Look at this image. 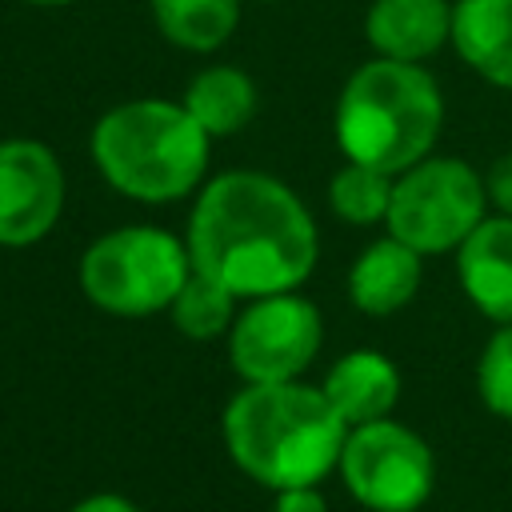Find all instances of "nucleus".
Masks as SVG:
<instances>
[{
    "label": "nucleus",
    "instance_id": "obj_3",
    "mask_svg": "<svg viewBox=\"0 0 512 512\" xmlns=\"http://www.w3.org/2000/svg\"><path fill=\"white\" fill-rule=\"evenodd\" d=\"M88 152L112 192L136 204H172L204 188L212 140L180 100L140 96L92 124Z\"/></svg>",
    "mask_w": 512,
    "mask_h": 512
},
{
    "label": "nucleus",
    "instance_id": "obj_8",
    "mask_svg": "<svg viewBox=\"0 0 512 512\" xmlns=\"http://www.w3.org/2000/svg\"><path fill=\"white\" fill-rule=\"evenodd\" d=\"M228 364L244 384L300 380L324 344V316L300 292L248 300L228 328Z\"/></svg>",
    "mask_w": 512,
    "mask_h": 512
},
{
    "label": "nucleus",
    "instance_id": "obj_18",
    "mask_svg": "<svg viewBox=\"0 0 512 512\" xmlns=\"http://www.w3.org/2000/svg\"><path fill=\"white\" fill-rule=\"evenodd\" d=\"M392 180L388 172L380 168H368V164H356V160H344L332 180H328V208L352 224V228H368V224H384L388 216V204H392Z\"/></svg>",
    "mask_w": 512,
    "mask_h": 512
},
{
    "label": "nucleus",
    "instance_id": "obj_14",
    "mask_svg": "<svg viewBox=\"0 0 512 512\" xmlns=\"http://www.w3.org/2000/svg\"><path fill=\"white\" fill-rule=\"evenodd\" d=\"M448 44L480 80L512 92V0H456Z\"/></svg>",
    "mask_w": 512,
    "mask_h": 512
},
{
    "label": "nucleus",
    "instance_id": "obj_20",
    "mask_svg": "<svg viewBox=\"0 0 512 512\" xmlns=\"http://www.w3.org/2000/svg\"><path fill=\"white\" fill-rule=\"evenodd\" d=\"M484 188H488V204L496 208V216H512V152H504L484 172Z\"/></svg>",
    "mask_w": 512,
    "mask_h": 512
},
{
    "label": "nucleus",
    "instance_id": "obj_5",
    "mask_svg": "<svg viewBox=\"0 0 512 512\" xmlns=\"http://www.w3.org/2000/svg\"><path fill=\"white\" fill-rule=\"evenodd\" d=\"M192 276L188 244L156 224H124L96 236L80 256V288L108 316L168 312Z\"/></svg>",
    "mask_w": 512,
    "mask_h": 512
},
{
    "label": "nucleus",
    "instance_id": "obj_10",
    "mask_svg": "<svg viewBox=\"0 0 512 512\" xmlns=\"http://www.w3.org/2000/svg\"><path fill=\"white\" fill-rule=\"evenodd\" d=\"M364 40L384 60L424 64L452 40L448 0H372L364 16Z\"/></svg>",
    "mask_w": 512,
    "mask_h": 512
},
{
    "label": "nucleus",
    "instance_id": "obj_4",
    "mask_svg": "<svg viewBox=\"0 0 512 512\" xmlns=\"http://www.w3.org/2000/svg\"><path fill=\"white\" fill-rule=\"evenodd\" d=\"M444 128V96L424 64L372 56L336 96V144L344 160L400 176L432 156Z\"/></svg>",
    "mask_w": 512,
    "mask_h": 512
},
{
    "label": "nucleus",
    "instance_id": "obj_21",
    "mask_svg": "<svg viewBox=\"0 0 512 512\" xmlns=\"http://www.w3.org/2000/svg\"><path fill=\"white\" fill-rule=\"evenodd\" d=\"M272 512H328V500L320 496L316 484L304 488H280L272 500Z\"/></svg>",
    "mask_w": 512,
    "mask_h": 512
},
{
    "label": "nucleus",
    "instance_id": "obj_9",
    "mask_svg": "<svg viewBox=\"0 0 512 512\" xmlns=\"http://www.w3.org/2000/svg\"><path fill=\"white\" fill-rule=\"evenodd\" d=\"M60 156L28 136L0 140V248L40 244L64 212Z\"/></svg>",
    "mask_w": 512,
    "mask_h": 512
},
{
    "label": "nucleus",
    "instance_id": "obj_19",
    "mask_svg": "<svg viewBox=\"0 0 512 512\" xmlns=\"http://www.w3.org/2000/svg\"><path fill=\"white\" fill-rule=\"evenodd\" d=\"M476 392L492 416L512 420V324H496L488 336L476 360Z\"/></svg>",
    "mask_w": 512,
    "mask_h": 512
},
{
    "label": "nucleus",
    "instance_id": "obj_16",
    "mask_svg": "<svg viewBox=\"0 0 512 512\" xmlns=\"http://www.w3.org/2000/svg\"><path fill=\"white\" fill-rule=\"evenodd\" d=\"M160 36L184 52H216L240 28V0H148Z\"/></svg>",
    "mask_w": 512,
    "mask_h": 512
},
{
    "label": "nucleus",
    "instance_id": "obj_7",
    "mask_svg": "<svg viewBox=\"0 0 512 512\" xmlns=\"http://www.w3.org/2000/svg\"><path fill=\"white\" fill-rule=\"evenodd\" d=\"M336 472L348 496L368 512H416L436 488L428 440L392 416L348 428Z\"/></svg>",
    "mask_w": 512,
    "mask_h": 512
},
{
    "label": "nucleus",
    "instance_id": "obj_22",
    "mask_svg": "<svg viewBox=\"0 0 512 512\" xmlns=\"http://www.w3.org/2000/svg\"><path fill=\"white\" fill-rule=\"evenodd\" d=\"M72 512H140V508L120 492H92L80 504H72Z\"/></svg>",
    "mask_w": 512,
    "mask_h": 512
},
{
    "label": "nucleus",
    "instance_id": "obj_13",
    "mask_svg": "<svg viewBox=\"0 0 512 512\" xmlns=\"http://www.w3.org/2000/svg\"><path fill=\"white\" fill-rule=\"evenodd\" d=\"M320 392L348 428L388 420L400 404V368L376 348H352L324 372Z\"/></svg>",
    "mask_w": 512,
    "mask_h": 512
},
{
    "label": "nucleus",
    "instance_id": "obj_1",
    "mask_svg": "<svg viewBox=\"0 0 512 512\" xmlns=\"http://www.w3.org/2000/svg\"><path fill=\"white\" fill-rule=\"evenodd\" d=\"M192 268L240 300L300 292L320 256V232L304 200L268 172H220L192 200L184 232Z\"/></svg>",
    "mask_w": 512,
    "mask_h": 512
},
{
    "label": "nucleus",
    "instance_id": "obj_15",
    "mask_svg": "<svg viewBox=\"0 0 512 512\" xmlns=\"http://www.w3.org/2000/svg\"><path fill=\"white\" fill-rule=\"evenodd\" d=\"M184 112L208 132V140L236 136L256 116V84L244 68L232 64H208L200 68L184 88Z\"/></svg>",
    "mask_w": 512,
    "mask_h": 512
},
{
    "label": "nucleus",
    "instance_id": "obj_12",
    "mask_svg": "<svg viewBox=\"0 0 512 512\" xmlns=\"http://www.w3.org/2000/svg\"><path fill=\"white\" fill-rule=\"evenodd\" d=\"M424 280V256L396 236L364 244L348 268V300L364 316H392L412 304Z\"/></svg>",
    "mask_w": 512,
    "mask_h": 512
},
{
    "label": "nucleus",
    "instance_id": "obj_23",
    "mask_svg": "<svg viewBox=\"0 0 512 512\" xmlns=\"http://www.w3.org/2000/svg\"><path fill=\"white\" fill-rule=\"evenodd\" d=\"M28 8H64V4H76V0H20Z\"/></svg>",
    "mask_w": 512,
    "mask_h": 512
},
{
    "label": "nucleus",
    "instance_id": "obj_11",
    "mask_svg": "<svg viewBox=\"0 0 512 512\" xmlns=\"http://www.w3.org/2000/svg\"><path fill=\"white\" fill-rule=\"evenodd\" d=\"M456 276L472 308L496 324H512V216H484L456 248Z\"/></svg>",
    "mask_w": 512,
    "mask_h": 512
},
{
    "label": "nucleus",
    "instance_id": "obj_24",
    "mask_svg": "<svg viewBox=\"0 0 512 512\" xmlns=\"http://www.w3.org/2000/svg\"><path fill=\"white\" fill-rule=\"evenodd\" d=\"M264 4H280V0H264Z\"/></svg>",
    "mask_w": 512,
    "mask_h": 512
},
{
    "label": "nucleus",
    "instance_id": "obj_2",
    "mask_svg": "<svg viewBox=\"0 0 512 512\" xmlns=\"http://www.w3.org/2000/svg\"><path fill=\"white\" fill-rule=\"evenodd\" d=\"M232 464L260 488H304L336 472L348 424L320 384H244L220 416Z\"/></svg>",
    "mask_w": 512,
    "mask_h": 512
},
{
    "label": "nucleus",
    "instance_id": "obj_17",
    "mask_svg": "<svg viewBox=\"0 0 512 512\" xmlns=\"http://www.w3.org/2000/svg\"><path fill=\"white\" fill-rule=\"evenodd\" d=\"M240 312V296L228 292L220 280L204 276L192 268V276L184 280V288L176 292V300L168 304V320L180 336L188 340H216L228 336L232 320Z\"/></svg>",
    "mask_w": 512,
    "mask_h": 512
},
{
    "label": "nucleus",
    "instance_id": "obj_6",
    "mask_svg": "<svg viewBox=\"0 0 512 512\" xmlns=\"http://www.w3.org/2000/svg\"><path fill=\"white\" fill-rule=\"evenodd\" d=\"M484 176L456 156H424L392 180L384 232L420 256L456 252L488 216Z\"/></svg>",
    "mask_w": 512,
    "mask_h": 512
}]
</instances>
